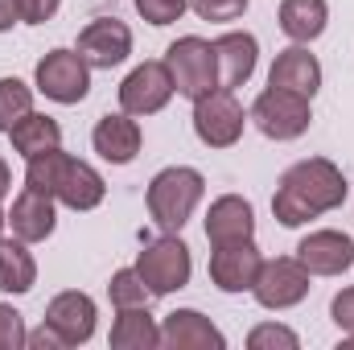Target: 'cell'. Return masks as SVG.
Here are the masks:
<instances>
[{
    "mask_svg": "<svg viewBox=\"0 0 354 350\" xmlns=\"http://www.w3.org/2000/svg\"><path fill=\"white\" fill-rule=\"evenodd\" d=\"M346 194H351L346 174L334 161L309 157V161H297L292 169H284L276 194H272V214L280 227H305L309 219L338 210L346 202Z\"/></svg>",
    "mask_w": 354,
    "mask_h": 350,
    "instance_id": "6da1fadb",
    "label": "cell"
},
{
    "mask_svg": "<svg viewBox=\"0 0 354 350\" xmlns=\"http://www.w3.org/2000/svg\"><path fill=\"white\" fill-rule=\"evenodd\" d=\"M25 185L50 194L54 202H62L71 210H95L107 198V181L99 177V169H91L87 161H79L62 149L33 157L25 169Z\"/></svg>",
    "mask_w": 354,
    "mask_h": 350,
    "instance_id": "7a4b0ae2",
    "label": "cell"
},
{
    "mask_svg": "<svg viewBox=\"0 0 354 350\" xmlns=\"http://www.w3.org/2000/svg\"><path fill=\"white\" fill-rule=\"evenodd\" d=\"M202 194H206V177L198 174V169L169 165V169H161L149 181V214H153V223L165 235H177L189 223V214L198 210Z\"/></svg>",
    "mask_w": 354,
    "mask_h": 350,
    "instance_id": "3957f363",
    "label": "cell"
},
{
    "mask_svg": "<svg viewBox=\"0 0 354 350\" xmlns=\"http://www.w3.org/2000/svg\"><path fill=\"white\" fill-rule=\"evenodd\" d=\"M165 66H169V79L174 91L185 99H202L210 91H218V58H214V46L206 37H177L174 46L165 50Z\"/></svg>",
    "mask_w": 354,
    "mask_h": 350,
    "instance_id": "277c9868",
    "label": "cell"
},
{
    "mask_svg": "<svg viewBox=\"0 0 354 350\" xmlns=\"http://www.w3.org/2000/svg\"><path fill=\"white\" fill-rule=\"evenodd\" d=\"M136 272H140V280L149 284L153 297H169V293H177V288L189 284L194 260H189V248H185L177 235H161L157 243H149V248L136 256Z\"/></svg>",
    "mask_w": 354,
    "mask_h": 350,
    "instance_id": "5b68a950",
    "label": "cell"
},
{
    "mask_svg": "<svg viewBox=\"0 0 354 350\" xmlns=\"http://www.w3.org/2000/svg\"><path fill=\"white\" fill-rule=\"evenodd\" d=\"M243 124H248V116H243L235 91H210V95H202L194 103V132H198V140L206 149H231V145H239Z\"/></svg>",
    "mask_w": 354,
    "mask_h": 350,
    "instance_id": "8992f818",
    "label": "cell"
},
{
    "mask_svg": "<svg viewBox=\"0 0 354 350\" xmlns=\"http://www.w3.org/2000/svg\"><path fill=\"white\" fill-rule=\"evenodd\" d=\"M33 83L54 103H83L91 91V66L79 50H50L37 62Z\"/></svg>",
    "mask_w": 354,
    "mask_h": 350,
    "instance_id": "52a82bcc",
    "label": "cell"
},
{
    "mask_svg": "<svg viewBox=\"0 0 354 350\" xmlns=\"http://www.w3.org/2000/svg\"><path fill=\"white\" fill-rule=\"evenodd\" d=\"M252 120H256V128L264 132L268 140H297V136L309 132L313 107H309V99H301V95H292V91L268 87L264 95L252 103Z\"/></svg>",
    "mask_w": 354,
    "mask_h": 350,
    "instance_id": "ba28073f",
    "label": "cell"
},
{
    "mask_svg": "<svg viewBox=\"0 0 354 350\" xmlns=\"http://www.w3.org/2000/svg\"><path fill=\"white\" fill-rule=\"evenodd\" d=\"M309 268L297 260V256H276V260L260 264V276L252 284L256 301L264 309H292L309 297Z\"/></svg>",
    "mask_w": 354,
    "mask_h": 350,
    "instance_id": "9c48e42d",
    "label": "cell"
},
{
    "mask_svg": "<svg viewBox=\"0 0 354 350\" xmlns=\"http://www.w3.org/2000/svg\"><path fill=\"white\" fill-rule=\"evenodd\" d=\"M174 79H169V66L165 58L161 62H140L124 83H120V107L128 116H157L169 99H174Z\"/></svg>",
    "mask_w": 354,
    "mask_h": 350,
    "instance_id": "30bf717a",
    "label": "cell"
},
{
    "mask_svg": "<svg viewBox=\"0 0 354 350\" xmlns=\"http://www.w3.org/2000/svg\"><path fill=\"white\" fill-rule=\"evenodd\" d=\"M79 54L87 58L91 71H111L132 54V29L115 17H95L79 33Z\"/></svg>",
    "mask_w": 354,
    "mask_h": 350,
    "instance_id": "8fae6325",
    "label": "cell"
},
{
    "mask_svg": "<svg viewBox=\"0 0 354 350\" xmlns=\"http://www.w3.org/2000/svg\"><path fill=\"white\" fill-rule=\"evenodd\" d=\"M260 248H256V239H239V243H223V248H214V256H210V280H214V288H223V293H252V284H256V276H260Z\"/></svg>",
    "mask_w": 354,
    "mask_h": 350,
    "instance_id": "7c38bea8",
    "label": "cell"
},
{
    "mask_svg": "<svg viewBox=\"0 0 354 350\" xmlns=\"http://www.w3.org/2000/svg\"><path fill=\"white\" fill-rule=\"evenodd\" d=\"M95 301H91L87 293H79V288H66V293H58L50 305H46V326L66 342V347H83L91 342V334H95Z\"/></svg>",
    "mask_w": 354,
    "mask_h": 350,
    "instance_id": "4fadbf2b",
    "label": "cell"
},
{
    "mask_svg": "<svg viewBox=\"0 0 354 350\" xmlns=\"http://www.w3.org/2000/svg\"><path fill=\"white\" fill-rule=\"evenodd\" d=\"M297 260L309 268V276H342L354 264V239L346 231H313L297 243Z\"/></svg>",
    "mask_w": 354,
    "mask_h": 350,
    "instance_id": "5bb4252c",
    "label": "cell"
},
{
    "mask_svg": "<svg viewBox=\"0 0 354 350\" xmlns=\"http://www.w3.org/2000/svg\"><path fill=\"white\" fill-rule=\"evenodd\" d=\"M206 239L214 248L239 243V239H256V210H252V202L239 198V194L214 198L210 210H206Z\"/></svg>",
    "mask_w": 354,
    "mask_h": 350,
    "instance_id": "9a60e30c",
    "label": "cell"
},
{
    "mask_svg": "<svg viewBox=\"0 0 354 350\" xmlns=\"http://www.w3.org/2000/svg\"><path fill=\"white\" fill-rule=\"evenodd\" d=\"M214 58H218V91H239L252 75H256V62H260V42L252 33H223L214 42Z\"/></svg>",
    "mask_w": 354,
    "mask_h": 350,
    "instance_id": "2e32d148",
    "label": "cell"
},
{
    "mask_svg": "<svg viewBox=\"0 0 354 350\" xmlns=\"http://www.w3.org/2000/svg\"><path fill=\"white\" fill-rule=\"evenodd\" d=\"M268 87L276 91H292L301 99H313L322 91V62L305 50V46H288L276 54L272 71H268Z\"/></svg>",
    "mask_w": 354,
    "mask_h": 350,
    "instance_id": "e0dca14e",
    "label": "cell"
},
{
    "mask_svg": "<svg viewBox=\"0 0 354 350\" xmlns=\"http://www.w3.org/2000/svg\"><path fill=\"white\" fill-rule=\"evenodd\" d=\"M161 347H169V350H223L227 338H223V330L206 313H198V309H174L165 317V326H161Z\"/></svg>",
    "mask_w": 354,
    "mask_h": 350,
    "instance_id": "ac0fdd59",
    "label": "cell"
},
{
    "mask_svg": "<svg viewBox=\"0 0 354 350\" xmlns=\"http://www.w3.org/2000/svg\"><path fill=\"white\" fill-rule=\"evenodd\" d=\"M8 227H12V235L25 239V243H41V239H50L54 227H58L54 198L41 194V190H29V185H25V190L17 194L12 210H8Z\"/></svg>",
    "mask_w": 354,
    "mask_h": 350,
    "instance_id": "d6986e66",
    "label": "cell"
},
{
    "mask_svg": "<svg viewBox=\"0 0 354 350\" xmlns=\"http://www.w3.org/2000/svg\"><path fill=\"white\" fill-rule=\"evenodd\" d=\"M140 124L128 116V111H120V116H103L99 124H95V132H91V145H95V153L107 161V165H128V161H136V153H140Z\"/></svg>",
    "mask_w": 354,
    "mask_h": 350,
    "instance_id": "ffe728a7",
    "label": "cell"
},
{
    "mask_svg": "<svg viewBox=\"0 0 354 350\" xmlns=\"http://www.w3.org/2000/svg\"><path fill=\"white\" fill-rule=\"evenodd\" d=\"M153 347H161V326L153 322L149 305L115 309V322H111V350H153Z\"/></svg>",
    "mask_w": 354,
    "mask_h": 350,
    "instance_id": "44dd1931",
    "label": "cell"
},
{
    "mask_svg": "<svg viewBox=\"0 0 354 350\" xmlns=\"http://www.w3.org/2000/svg\"><path fill=\"white\" fill-rule=\"evenodd\" d=\"M326 21H330V4L326 0H280V29L297 46H309L313 37H322Z\"/></svg>",
    "mask_w": 354,
    "mask_h": 350,
    "instance_id": "7402d4cb",
    "label": "cell"
},
{
    "mask_svg": "<svg viewBox=\"0 0 354 350\" xmlns=\"http://www.w3.org/2000/svg\"><path fill=\"white\" fill-rule=\"evenodd\" d=\"M8 136H12V149H17L25 161L62 149V128H58V120H50V116H41V111H29L25 120H17Z\"/></svg>",
    "mask_w": 354,
    "mask_h": 350,
    "instance_id": "603a6c76",
    "label": "cell"
},
{
    "mask_svg": "<svg viewBox=\"0 0 354 350\" xmlns=\"http://www.w3.org/2000/svg\"><path fill=\"white\" fill-rule=\"evenodd\" d=\"M37 284V260L29 256L25 239H4L0 235V293H29Z\"/></svg>",
    "mask_w": 354,
    "mask_h": 350,
    "instance_id": "cb8c5ba5",
    "label": "cell"
},
{
    "mask_svg": "<svg viewBox=\"0 0 354 350\" xmlns=\"http://www.w3.org/2000/svg\"><path fill=\"white\" fill-rule=\"evenodd\" d=\"M33 111V87H25L21 79H0V132H12L17 120H25Z\"/></svg>",
    "mask_w": 354,
    "mask_h": 350,
    "instance_id": "d4e9b609",
    "label": "cell"
},
{
    "mask_svg": "<svg viewBox=\"0 0 354 350\" xmlns=\"http://www.w3.org/2000/svg\"><path fill=\"white\" fill-rule=\"evenodd\" d=\"M107 297H111V305L115 309H128V305H149V284L140 280V272L136 268H120L115 276H111V284H107Z\"/></svg>",
    "mask_w": 354,
    "mask_h": 350,
    "instance_id": "484cf974",
    "label": "cell"
},
{
    "mask_svg": "<svg viewBox=\"0 0 354 350\" xmlns=\"http://www.w3.org/2000/svg\"><path fill=\"white\" fill-rule=\"evenodd\" d=\"M248 347H252V350H297V347H301V338H297L288 326L264 322V326H256V330L248 334Z\"/></svg>",
    "mask_w": 354,
    "mask_h": 350,
    "instance_id": "4316f807",
    "label": "cell"
},
{
    "mask_svg": "<svg viewBox=\"0 0 354 350\" xmlns=\"http://www.w3.org/2000/svg\"><path fill=\"white\" fill-rule=\"evenodd\" d=\"M185 8H189V0H136V12L149 25H174Z\"/></svg>",
    "mask_w": 354,
    "mask_h": 350,
    "instance_id": "83f0119b",
    "label": "cell"
},
{
    "mask_svg": "<svg viewBox=\"0 0 354 350\" xmlns=\"http://www.w3.org/2000/svg\"><path fill=\"white\" fill-rule=\"evenodd\" d=\"M189 8L202 21H239L248 12V0H189Z\"/></svg>",
    "mask_w": 354,
    "mask_h": 350,
    "instance_id": "f1b7e54d",
    "label": "cell"
},
{
    "mask_svg": "<svg viewBox=\"0 0 354 350\" xmlns=\"http://www.w3.org/2000/svg\"><path fill=\"white\" fill-rule=\"evenodd\" d=\"M29 342V330L12 305H0V350H21Z\"/></svg>",
    "mask_w": 354,
    "mask_h": 350,
    "instance_id": "f546056e",
    "label": "cell"
},
{
    "mask_svg": "<svg viewBox=\"0 0 354 350\" xmlns=\"http://www.w3.org/2000/svg\"><path fill=\"white\" fill-rule=\"evenodd\" d=\"M330 317H334V326H338L342 334H354V284L342 288V293L330 301Z\"/></svg>",
    "mask_w": 354,
    "mask_h": 350,
    "instance_id": "4dcf8cb0",
    "label": "cell"
},
{
    "mask_svg": "<svg viewBox=\"0 0 354 350\" xmlns=\"http://www.w3.org/2000/svg\"><path fill=\"white\" fill-rule=\"evenodd\" d=\"M17 4H21V21L25 25H46L62 8V0H17Z\"/></svg>",
    "mask_w": 354,
    "mask_h": 350,
    "instance_id": "1f68e13d",
    "label": "cell"
},
{
    "mask_svg": "<svg viewBox=\"0 0 354 350\" xmlns=\"http://www.w3.org/2000/svg\"><path fill=\"white\" fill-rule=\"evenodd\" d=\"M25 347H37V350H58V347H66V342H62V338H58V334H54L50 326H41V330H33V334H29V342H25Z\"/></svg>",
    "mask_w": 354,
    "mask_h": 350,
    "instance_id": "d6a6232c",
    "label": "cell"
},
{
    "mask_svg": "<svg viewBox=\"0 0 354 350\" xmlns=\"http://www.w3.org/2000/svg\"><path fill=\"white\" fill-rule=\"evenodd\" d=\"M21 21V4L17 0H0V33H8Z\"/></svg>",
    "mask_w": 354,
    "mask_h": 350,
    "instance_id": "836d02e7",
    "label": "cell"
},
{
    "mask_svg": "<svg viewBox=\"0 0 354 350\" xmlns=\"http://www.w3.org/2000/svg\"><path fill=\"white\" fill-rule=\"evenodd\" d=\"M8 190H12V174H8V161L0 157V198H4Z\"/></svg>",
    "mask_w": 354,
    "mask_h": 350,
    "instance_id": "e575fe53",
    "label": "cell"
},
{
    "mask_svg": "<svg viewBox=\"0 0 354 350\" xmlns=\"http://www.w3.org/2000/svg\"><path fill=\"white\" fill-rule=\"evenodd\" d=\"M4 227H8V214H4V210H0V235H4Z\"/></svg>",
    "mask_w": 354,
    "mask_h": 350,
    "instance_id": "d590c367",
    "label": "cell"
}]
</instances>
